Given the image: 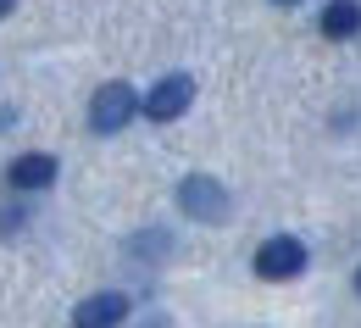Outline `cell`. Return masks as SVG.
<instances>
[{"label": "cell", "instance_id": "6da1fadb", "mask_svg": "<svg viewBox=\"0 0 361 328\" xmlns=\"http://www.w3.org/2000/svg\"><path fill=\"white\" fill-rule=\"evenodd\" d=\"M178 206H183V217H195V223H228V212H233L228 189L217 178H206V173H189L178 184Z\"/></svg>", "mask_w": 361, "mask_h": 328}, {"label": "cell", "instance_id": "7a4b0ae2", "mask_svg": "<svg viewBox=\"0 0 361 328\" xmlns=\"http://www.w3.org/2000/svg\"><path fill=\"white\" fill-rule=\"evenodd\" d=\"M145 106L128 84H106V90H94L90 100V128L94 134H117V128H128L134 123V111Z\"/></svg>", "mask_w": 361, "mask_h": 328}, {"label": "cell", "instance_id": "3957f363", "mask_svg": "<svg viewBox=\"0 0 361 328\" xmlns=\"http://www.w3.org/2000/svg\"><path fill=\"white\" fill-rule=\"evenodd\" d=\"M256 273L272 284H283V279H300L306 273V245L295 234H272L262 239V250H256Z\"/></svg>", "mask_w": 361, "mask_h": 328}, {"label": "cell", "instance_id": "277c9868", "mask_svg": "<svg viewBox=\"0 0 361 328\" xmlns=\"http://www.w3.org/2000/svg\"><path fill=\"white\" fill-rule=\"evenodd\" d=\"M189 100H195V78H189V73H167L156 90L145 95V117H150V123H173V117L189 111Z\"/></svg>", "mask_w": 361, "mask_h": 328}, {"label": "cell", "instance_id": "5b68a950", "mask_svg": "<svg viewBox=\"0 0 361 328\" xmlns=\"http://www.w3.org/2000/svg\"><path fill=\"white\" fill-rule=\"evenodd\" d=\"M123 317H128V295H117V289H100L73 306V328H117Z\"/></svg>", "mask_w": 361, "mask_h": 328}, {"label": "cell", "instance_id": "8992f818", "mask_svg": "<svg viewBox=\"0 0 361 328\" xmlns=\"http://www.w3.org/2000/svg\"><path fill=\"white\" fill-rule=\"evenodd\" d=\"M6 178L17 189H45V184H56V156H39V150H34V156H17Z\"/></svg>", "mask_w": 361, "mask_h": 328}, {"label": "cell", "instance_id": "52a82bcc", "mask_svg": "<svg viewBox=\"0 0 361 328\" xmlns=\"http://www.w3.org/2000/svg\"><path fill=\"white\" fill-rule=\"evenodd\" d=\"M322 34H328V40L361 34V0H334V6L322 11Z\"/></svg>", "mask_w": 361, "mask_h": 328}, {"label": "cell", "instance_id": "ba28073f", "mask_svg": "<svg viewBox=\"0 0 361 328\" xmlns=\"http://www.w3.org/2000/svg\"><path fill=\"white\" fill-rule=\"evenodd\" d=\"M11 6H17V0H0V17H6V11H11Z\"/></svg>", "mask_w": 361, "mask_h": 328}, {"label": "cell", "instance_id": "9c48e42d", "mask_svg": "<svg viewBox=\"0 0 361 328\" xmlns=\"http://www.w3.org/2000/svg\"><path fill=\"white\" fill-rule=\"evenodd\" d=\"M272 6H300V0H272Z\"/></svg>", "mask_w": 361, "mask_h": 328}, {"label": "cell", "instance_id": "30bf717a", "mask_svg": "<svg viewBox=\"0 0 361 328\" xmlns=\"http://www.w3.org/2000/svg\"><path fill=\"white\" fill-rule=\"evenodd\" d=\"M356 295H361V273H356Z\"/></svg>", "mask_w": 361, "mask_h": 328}]
</instances>
